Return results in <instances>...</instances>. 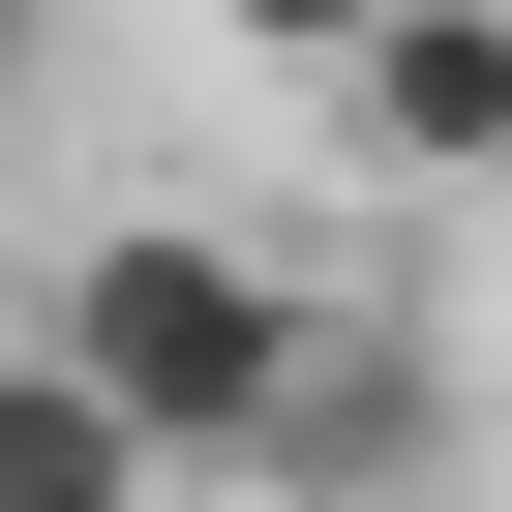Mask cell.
Returning <instances> with one entry per match:
<instances>
[{"label":"cell","instance_id":"cell-3","mask_svg":"<svg viewBox=\"0 0 512 512\" xmlns=\"http://www.w3.org/2000/svg\"><path fill=\"white\" fill-rule=\"evenodd\" d=\"M332 121L392 181H512V0H392V31L332 61Z\"/></svg>","mask_w":512,"mask_h":512},{"label":"cell","instance_id":"cell-2","mask_svg":"<svg viewBox=\"0 0 512 512\" xmlns=\"http://www.w3.org/2000/svg\"><path fill=\"white\" fill-rule=\"evenodd\" d=\"M422 452H452V362H422V332H302V392H272L241 482H272V512H392Z\"/></svg>","mask_w":512,"mask_h":512},{"label":"cell","instance_id":"cell-5","mask_svg":"<svg viewBox=\"0 0 512 512\" xmlns=\"http://www.w3.org/2000/svg\"><path fill=\"white\" fill-rule=\"evenodd\" d=\"M211 31H241V61H302V91H332V61L392 31V0H211Z\"/></svg>","mask_w":512,"mask_h":512},{"label":"cell","instance_id":"cell-1","mask_svg":"<svg viewBox=\"0 0 512 512\" xmlns=\"http://www.w3.org/2000/svg\"><path fill=\"white\" fill-rule=\"evenodd\" d=\"M302 272H272V241H211V211H91L61 241V302H31V362L151 452V482H241V452H272V392H302Z\"/></svg>","mask_w":512,"mask_h":512},{"label":"cell","instance_id":"cell-6","mask_svg":"<svg viewBox=\"0 0 512 512\" xmlns=\"http://www.w3.org/2000/svg\"><path fill=\"white\" fill-rule=\"evenodd\" d=\"M31 91H61V0H0V121H31Z\"/></svg>","mask_w":512,"mask_h":512},{"label":"cell","instance_id":"cell-4","mask_svg":"<svg viewBox=\"0 0 512 512\" xmlns=\"http://www.w3.org/2000/svg\"><path fill=\"white\" fill-rule=\"evenodd\" d=\"M0 512H151V452H121V422H91L31 332H0Z\"/></svg>","mask_w":512,"mask_h":512}]
</instances>
